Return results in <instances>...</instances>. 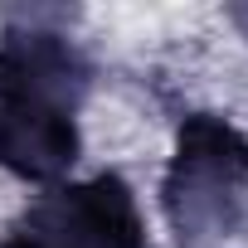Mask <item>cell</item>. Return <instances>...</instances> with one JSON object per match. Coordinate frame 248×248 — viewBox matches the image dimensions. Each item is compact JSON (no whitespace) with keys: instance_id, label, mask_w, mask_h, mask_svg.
<instances>
[{"instance_id":"cell-2","label":"cell","mask_w":248,"mask_h":248,"mask_svg":"<svg viewBox=\"0 0 248 248\" xmlns=\"http://www.w3.org/2000/svg\"><path fill=\"white\" fill-rule=\"evenodd\" d=\"M166 214L180 243L248 238V137L214 112L180 122L166 170Z\"/></svg>"},{"instance_id":"cell-1","label":"cell","mask_w":248,"mask_h":248,"mask_svg":"<svg viewBox=\"0 0 248 248\" xmlns=\"http://www.w3.org/2000/svg\"><path fill=\"white\" fill-rule=\"evenodd\" d=\"M88 59L59 30L0 34V166L20 180H59L78 156V102Z\"/></svg>"},{"instance_id":"cell-3","label":"cell","mask_w":248,"mask_h":248,"mask_svg":"<svg viewBox=\"0 0 248 248\" xmlns=\"http://www.w3.org/2000/svg\"><path fill=\"white\" fill-rule=\"evenodd\" d=\"M0 248H151L132 185L102 170L39 200Z\"/></svg>"}]
</instances>
